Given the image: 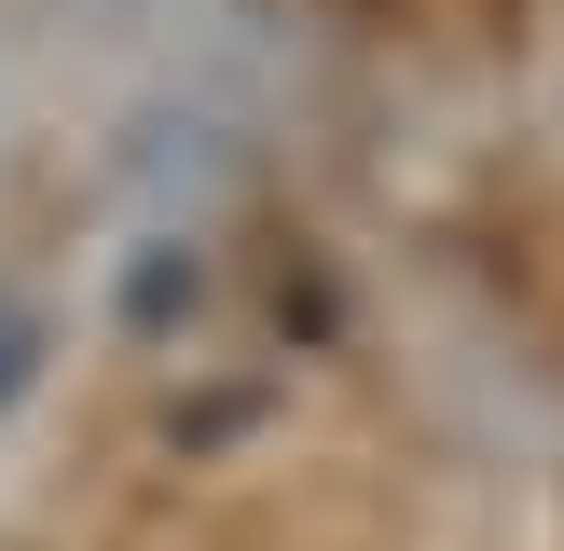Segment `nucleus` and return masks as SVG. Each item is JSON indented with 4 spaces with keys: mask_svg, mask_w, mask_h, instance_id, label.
I'll use <instances>...</instances> for the list:
<instances>
[{
    "mask_svg": "<svg viewBox=\"0 0 564 551\" xmlns=\"http://www.w3.org/2000/svg\"><path fill=\"white\" fill-rule=\"evenodd\" d=\"M28 372H42V303H28V290H0V413L28 400Z\"/></svg>",
    "mask_w": 564,
    "mask_h": 551,
    "instance_id": "f257e3e1",
    "label": "nucleus"
}]
</instances>
